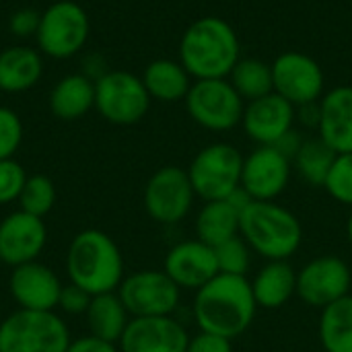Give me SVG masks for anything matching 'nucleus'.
I'll list each match as a JSON object with an SVG mask.
<instances>
[{"mask_svg": "<svg viewBox=\"0 0 352 352\" xmlns=\"http://www.w3.org/2000/svg\"><path fill=\"white\" fill-rule=\"evenodd\" d=\"M252 248L245 243L241 235L221 243L214 248L219 274H233V276H248L252 266Z\"/></svg>", "mask_w": 352, "mask_h": 352, "instance_id": "nucleus-31", "label": "nucleus"}, {"mask_svg": "<svg viewBox=\"0 0 352 352\" xmlns=\"http://www.w3.org/2000/svg\"><path fill=\"white\" fill-rule=\"evenodd\" d=\"M239 221H241V210L229 200L204 202L194 225L196 239H200L210 248H217L239 235Z\"/></svg>", "mask_w": 352, "mask_h": 352, "instance_id": "nucleus-26", "label": "nucleus"}, {"mask_svg": "<svg viewBox=\"0 0 352 352\" xmlns=\"http://www.w3.org/2000/svg\"><path fill=\"white\" fill-rule=\"evenodd\" d=\"M47 241L43 219L29 212H12L0 223V262L6 266H21L35 262Z\"/></svg>", "mask_w": 352, "mask_h": 352, "instance_id": "nucleus-17", "label": "nucleus"}, {"mask_svg": "<svg viewBox=\"0 0 352 352\" xmlns=\"http://www.w3.org/2000/svg\"><path fill=\"white\" fill-rule=\"evenodd\" d=\"M184 101L190 118L204 130L231 132L241 126L245 101L229 78L194 80Z\"/></svg>", "mask_w": 352, "mask_h": 352, "instance_id": "nucleus-8", "label": "nucleus"}, {"mask_svg": "<svg viewBox=\"0 0 352 352\" xmlns=\"http://www.w3.org/2000/svg\"><path fill=\"white\" fill-rule=\"evenodd\" d=\"M27 177L29 175L25 173L21 163H16L14 159H2L0 161V204L19 200Z\"/></svg>", "mask_w": 352, "mask_h": 352, "instance_id": "nucleus-34", "label": "nucleus"}, {"mask_svg": "<svg viewBox=\"0 0 352 352\" xmlns=\"http://www.w3.org/2000/svg\"><path fill=\"white\" fill-rule=\"evenodd\" d=\"M43 74L41 54L33 47L12 45L0 52V91L23 93L39 82Z\"/></svg>", "mask_w": 352, "mask_h": 352, "instance_id": "nucleus-24", "label": "nucleus"}, {"mask_svg": "<svg viewBox=\"0 0 352 352\" xmlns=\"http://www.w3.org/2000/svg\"><path fill=\"white\" fill-rule=\"evenodd\" d=\"M66 270L70 283L89 295L113 293L124 280V258L107 233L87 229L70 241Z\"/></svg>", "mask_w": 352, "mask_h": 352, "instance_id": "nucleus-3", "label": "nucleus"}, {"mask_svg": "<svg viewBox=\"0 0 352 352\" xmlns=\"http://www.w3.org/2000/svg\"><path fill=\"white\" fill-rule=\"evenodd\" d=\"M274 93L295 107L320 101L326 93V74L320 62L303 52L289 50L272 62Z\"/></svg>", "mask_w": 352, "mask_h": 352, "instance_id": "nucleus-12", "label": "nucleus"}, {"mask_svg": "<svg viewBox=\"0 0 352 352\" xmlns=\"http://www.w3.org/2000/svg\"><path fill=\"white\" fill-rule=\"evenodd\" d=\"M140 78H142L151 99L163 101V103L184 101L188 97V91L192 89V82H194V78L182 66V62L171 60V58L153 60L144 68Z\"/></svg>", "mask_w": 352, "mask_h": 352, "instance_id": "nucleus-22", "label": "nucleus"}, {"mask_svg": "<svg viewBox=\"0 0 352 352\" xmlns=\"http://www.w3.org/2000/svg\"><path fill=\"white\" fill-rule=\"evenodd\" d=\"M320 342L326 352H352V295L322 309Z\"/></svg>", "mask_w": 352, "mask_h": 352, "instance_id": "nucleus-27", "label": "nucleus"}, {"mask_svg": "<svg viewBox=\"0 0 352 352\" xmlns=\"http://www.w3.org/2000/svg\"><path fill=\"white\" fill-rule=\"evenodd\" d=\"M229 82L245 103L274 93L272 64L260 58H241L229 74Z\"/></svg>", "mask_w": 352, "mask_h": 352, "instance_id": "nucleus-29", "label": "nucleus"}, {"mask_svg": "<svg viewBox=\"0 0 352 352\" xmlns=\"http://www.w3.org/2000/svg\"><path fill=\"white\" fill-rule=\"evenodd\" d=\"M293 163L274 146H256L243 157L241 188L252 200L272 202L276 200L291 182Z\"/></svg>", "mask_w": 352, "mask_h": 352, "instance_id": "nucleus-14", "label": "nucleus"}, {"mask_svg": "<svg viewBox=\"0 0 352 352\" xmlns=\"http://www.w3.org/2000/svg\"><path fill=\"white\" fill-rule=\"evenodd\" d=\"M23 140V124L21 118L10 109L0 105V161L12 159Z\"/></svg>", "mask_w": 352, "mask_h": 352, "instance_id": "nucleus-33", "label": "nucleus"}, {"mask_svg": "<svg viewBox=\"0 0 352 352\" xmlns=\"http://www.w3.org/2000/svg\"><path fill=\"white\" fill-rule=\"evenodd\" d=\"M243 155L229 142H212L196 153L188 171L196 198L227 200L241 188Z\"/></svg>", "mask_w": 352, "mask_h": 352, "instance_id": "nucleus-5", "label": "nucleus"}, {"mask_svg": "<svg viewBox=\"0 0 352 352\" xmlns=\"http://www.w3.org/2000/svg\"><path fill=\"white\" fill-rule=\"evenodd\" d=\"M303 142H305V136L297 130V128H293V130H289L285 136H280L278 138V142L274 144V148H278L287 159H291V163H293V159H295V155L299 153V148L303 146Z\"/></svg>", "mask_w": 352, "mask_h": 352, "instance_id": "nucleus-40", "label": "nucleus"}, {"mask_svg": "<svg viewBox=\"0 0 352 352\" xmlns=\"http://www.w3.org/2000/svg\"><path fill=\"white\" fill-rule=\"evenodd\" d=\"M163 270L179 289L198 291L219 274L214 248L200 239L182 241L167 252Z\"/></svg>", "mask_w": 352, "mask_h": 352, "instance_id": "nucleus-18", "label": "nucleus"}, {"mask_svg": "<svg viewBox=\"0 0 352 352\" xmlns=\"http://www.w3.org/2000/svg\"><path fill=\"white\" fill-rule=\"evenodd\" d=\"M91 299H93V295H89L80 287L68 283L66 287H62V293H60V299H58V307L62 311L70 314V316H78V314H87Z\"/></svg>", "mask_w": 352, "mask_h": 352, "instance_id": "nucleus-35", "label": "nucleus"}, {"mask_svg": "<svg viewBox=\"0 0 352 352\" xmlns=\"http://www.w3.org/2000/svg\"><path fill=\"white\" fill-rule=\"evenodd\" d=\"M346 237H349V243L352 245V212L351 217H349V221H346Z\"/></svg>", "mask_w": 352, "mask_h": 352, "instance_id": "nucleus-42", "label": "nucleus"}, {"mask_svg": "<svg viewBox=\"0 0 352 352\" xmlns=\"http://www.w3.org/2000/svg\"><path fill=\"white\" fill-rule=\"evenodd\" d=\"M241 128L258 146H274L280 136L295 128V105L276 93L250 101L243 109Z\"/></svg>", "mask_w": 352, "mask_h": 352, "instance_id": "nucleus-15", "label": "nucleus"}, {"mask_svg": "<svg viewBox=\"0 0 352 352\" xmlns=\"http://www.w3.org/2000/svg\"><path fill=\"white\" fill-rule=\"evenodd\" d=\"M196 192L188 171L175 165L157 169L144 188V208L148 217L161 225L184 221L194 206Z\"/></svg>", "mask_w": 352, "mask_h": 352, "instance_id": "nucleus-11", "label": "nucleus"}, {"mask_svg": "<svg viewBox=\"0 0 352 352\" xmlns=\"http://www.w3.org/2000/svg\"><path fill=\"white\" fill-rule=\"evenodd\" d=\"M239 235L254 254L272 262L293 258L303 243V225L287 206L252 200L241 210Z\"/></svg>", "mask_w": 352, "mask_h": 352, "instance_id": "nucleus-4", "label": "nucleus"}, {"mask_svg": "<svg viewBox=\"0 0 352 352\" xmlns=\"http://www.w3.org/2000/svg\"><path fill=\"white\" fill-rule=\"evenodd\" d=\"M95 107V80L82 72L62 76L50 93V109L56 118L72 122Z\"/></svg>", "mask_w": 352, "mask_h": 352, "instance_id": "nucleus-23", "label": "nucleus"}, {"mask_svg": "<svg viewBox=\"0 0 352 352\" xmlns=\"http://www.w3.org/2000/svg\"><path fill=\"white\" fill-rule=\"evenodd\" d=\"M258 309H280L297 295V270L289 260L266 262L252 280Z\"/></svg>", "mask_w": 352, "mask_h": 352, "instance_id": "nucleus-21", "label": "nucleus"}, {"mask_svg": "<svg viewBox=\"0 0 352 352\" xmlns=\"http://www.w3.org/2000/svg\"><path fill=\"white\" fill-rule=\"evenodd\" d=\"M151 95L140 76L126 70H107L95 80V109L103 120L116 126L140 122L148 107Z\"/></svg>", "mask_w": 352, "mask_h": 352, "instance_id": "nucleus-9", "label": "nucleus"}, {"mask_svg": "<svg viewBox=\"0 0 352 352\" xmlns=\"http://www.w3.org/2000/svg\"><path fill=\"white\" fill-rule=\"evenodd\" d=\"M39 14L37 10L33 8H19L10 14L8 19V29L12 35L16 37H29V35H35L37 33V27H39Z\"/></svg>", "mask_w": 352, "mask_h": 352, "instance_id": "nucleus-36", "label": "nucleus"}, {"mask_svg": "<svg viewBox=\"0 0 352 352\" xmlns=\"http://www.w3.org/2000/svg\"><path fill=\"white\" fill-rule=\"evenodd\" d=\"M239 60V35L221 16L206 14L194 21L179 39V62L194 80L229 78Z\"/></svg>", "mask_w": 352, "mask_h": 352, "instance_id": "nucleus-2", "label": "nucleus"}, {"mask_svg": "<svg viewBox=\"0 0 352 352\" xmlns=\"http://www.w3.org/2000/svg\"><path fill=\"white\" fill-rule=\"evenodd\" d=\"M320 101H314V103H305V105H299L295 107V124L299 122L303 128L307 130H318L320 128Z\"/></svg>", "mask_w": 352, "mask_h": 352, "instance_id": "nucleus-39", "label": "nucleus"}, {"mask_svg": "<svg viewBox=\"0 0 352 352\" xmlns=\"http://www.w3.org/2000/svg\"><path fill=\"white\" fill-rule=\"evenodd\" d=\"M182 289L165 274V270H140L122 280L118 295L130 318L173 316L179 305Z\"/></svg>", "mask_w": 352, "mask_h": 352, "instance_id": "nucleus-10", "label": "nucleus"}, {"mask_svg": "<svg viewBox=\"0 0 352 352\" xmlns=\"http://www.w3.org/2000/svg\"><path fill=\"white\" fill-rule=\"evenodd\" d=\"M190 336L171 316L132 318L118 342L120 352H186Z\"/></svg>", "mask_w": 352, "mask_h": 352, "instance_id": "nucleus-16", "label": "nucleus"}, {"mask_svg": "<svg viewBox=\"0 0 352 352\" xmlns=\"http://www.w3.org/2000/svg\"><path fill=\"white\" fill-rule=\"evenodd\" d=\"M324 190L336 202L352 208V153L336 157L332 171L324 184Z\"/></svg>", "mask_w": 352, "mask_h": 352, "instance_id": "nucleus-32", "label": "nucleus"}, {"mask_svg": "<svg viewBox=\"0 0 352 352\" xmlns=\"http://www.w3.org/2000/svg\"><path fill=\"white\" fill-rule=\"evenodd\" d=\"M351 268L338 256L314 258L297 272V297L316 309H326L351 295Z\"/></svg>", "mask_w": 352, "mask_h": 352, "instance_id": "nucleus-13", "label": "nucleus"}, {"mask_svg": "<svg viewBox=\"0 0 352 352\" xmlns=\"http://www.w3.org/2000/svg\"><path fill=\"white\" fill-rule=\"evenodd\" d=\"M66 352H120V349L111 342L99 340L95 336H82L78 340H72Z\"/></svg>", "mask_w": 352, "mask_h": 352, "instance_id": "nucleus-38", "label": "nucleus"}, {"mask_svg": "<svg viewBox=\"0 0 352 352\" xmlns=\"http://www.w3.org/2000/svg\"><path fill=\"white\" fill-rule=\"evenodd\" d=\"M70 334L54 311L19 309L0 322V352H66Z\"/></svg>", "mask_w": 352, "mask_h": 352, "instance_id": "nucleus-6", "label": "nucleus"}, {"mask_svg": "<svg viewBox=\"0 0 352 352\" xmlns=\"http://www.w3.org/2000/svg\"><path fill=\"white\" fill-rule=\"evenodd\" d=\"M85 316H87V326H89L91 336L111 342V344L120 342V338L124 336L132 320L116 291L93 295Z\"/></svg>", "mask_w": 352, "mask_h": 352, "instance_id": "nucleus-25", "label": "nucleus"}, {"mask_svg": "<svg viewBox=\"0 0 352 352\" xmlns=\"http://www.w3.org/2000/svg\"><path fill=\"white\" fill-rule=\"evenodd\" d=\"M318 136L336 153H352V87L340 85L324 93L320 99Z\"/></svg>", "mask_w": 352, "mask_h": 352, "instance_id": "nucleus-20", "label": "nucleus"}, {"mask_svg": "<svg viewBox=\"0 0 352 352\" xmlns=\"http://www.w3.org/2000/svg\"><path fill=\"white\" fill-rule=\"evenodd\" d=\"M19 204H21L23 212L43 219L56 204V188H54L52 179L45 175L27 177V182L21 190V196H19Z\"/></svg>", "mask_w": 352, "mask_h": 352, "instance_id": "nucleus-30", "label": "nucleus"}, {"mask_svg": "<svg viewBox=\"0 0 352 352\" xmlns=\"http://www.w3.org/2000/svg\"><path fill=\"white\" fill-rule=\"evenodd\" d=\"M8 287L21 309L54 311V307H58V299L64 285L52 268L35 260L12 268Z\"/></svg>", "mask_w": 352, "mask_h": 352, "instance_id": "nucleus-19", "label": "nucleus"}, {"mask_svg": "<svg viewBox=\"0 0 352 352\" xmlns=\"http://www.w3.org/2000/svg\"><path fill=\"white\" fill-rule=\"evenodd\" d=\"M336 157L338 155L320 136L305 138L303 146L293 159V171H297V175L305 184L314 188H324Z\"/></svg>", "mask_w": 352, "mask_h": 352, "instance_id": "nucleus-28", "label": "nucleus"}, {"mask_svg": "<svg viewBox=\"0 0 352 352\" xmlns=\"http://www.w3.org/2000/svg\"><path fill=\"white\" fill-rule=\"evenodd\" d=\"M186 352H233V340L210 332H198L190 338Z\"/></svg>", "mask_w": 352, "mask_h": 352, "instance_id": "nucleus-37", "label": "nucleus"}, {"mask_svg": "<svg viewBox=\"0 0 352 352\" xmlns=\"http://www.w3.org/2000/svg\"><path fill=\"white\" fill-rule=\"evenodd\" d=\"M87 10L72 0H58L39 14L35 41L41 54L64 60L76 56L89 39Z\"/></svg>", "mask_w": 352, "mask_h": 352, "instance_id": "nucleus-7", "label": "nucleus"}, {"mask_svg": "<svg viewBox=\"0 0 352 352\" xmlns=\"http://www.w3.org/2000/svg\"><path fill=\"white\" fill-rule=\"evenodd\" d=\"M105 72H107V70H105V62H103V58H101V56L93 54V56H89V58L85 60L82 74H85V76H89L91 80H97V78H101Z\"/></svg>", "mask_w": 352, "mask_h": 352, "instance_id": "nucleus-41", "label": "nucleus"}, {"mask_svg": "<svg viewBox=\"0 0 352 352\" xmlns=\"http://www.w3.org/2000/svg\"><path fill=\"white\" fill-rule=\"evenodd\" d=\"M192 311L200 332L235 340L254 324L258 303L248 276L217 274L196 291Z\"/></svg>", "mask_w": 352, "mask_h": 352, "instance_id": "nucleus-1", "label": "nucleus"}]
</instances>
